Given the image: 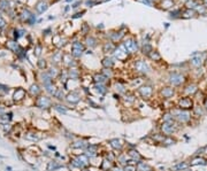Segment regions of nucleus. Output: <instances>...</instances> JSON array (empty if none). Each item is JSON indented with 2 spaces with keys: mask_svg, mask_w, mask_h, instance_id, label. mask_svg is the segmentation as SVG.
I'll return each mask as SVG.
<instances>
[{
  "mask_svg": "<svg viewBox=\"0 0 207 171\" xmlns=\"http://www.w3.org/2000/svg\"><path fill=\"white\" fill-rule=\"evenodd\" d=\"M66 95H67V94L62 91V89H58V91L55 92V94H54V96H55L59 101H63V100L66 99Z\"/></svg>",
  "mask_w": 207,
  "mask_h": 171,
  "instance_id": "obj_31",
  "label": "nucleus"
},
{
  "mask_svg": "<svg viewBox=\"0 0 207 171\" xmlns=\"http://www.w3.org/2000/svg\"><path fill=\"white\" fill-rule=\"evenodd\" d=\"M203 106L205 107V109H206V111H207V95L205 96V99H204V101H203Z\"/></svg>",
  "mask_w": 207,
  "mask_h": 171,
  "instance_id": "obj_37",
  "label": "nucleus"
},
{
  "mask_svg": "<svg viewBox=\"0 0 207 171\" xmlns=\"http://www.w3.org/2000/svg\"><path fill=\"white\" fill-rule=\"evenodd\" d=\"M107 143H108V145H109V147L112 148V150L115 152L116 154L124 152L125 144L123 143L121 139H119V138H113V139L108 140Z\"/></svg>",
  "mask_w": 207,
  "mask_h": 171,
  "instance_id": "obj_9",
  "label": "nucleus"
},
{
  "mask_svg": "<svg viewBox=\"0 0 207 171\" xmlns=\"http://www.w3.org/2000/svg\"><path fill=\"white\" fill-rule=\"evenodd\" d=\"M108 79L103 75V74H97V75L93 76V82L96 84H106Z\"/></svg>",
  "mask_w": 207,
  "mask_h": 171,
  "instance_id": "obj_28",
  "label": "nucleus"
},
{
  "mask_svg": "<svg viewBox=\"0 0 207 171\" xmlns=\"http://www.w3.org/2000/svg\"><path fill=\"white\" fill-rule=\"evenodd\" d=\"M159 96L162 100H171L176 96V89L170 85L162 86L159 90Z\"/></svg>",
  "mask_w": 207,
  "mask_h": 171,
  "instance_id": "obj_7",
  "label": "nucleus"
},
{
  "mask_svg": "<svg viewBox=\"0 0 207 171\" xmlns=\"http://www.w3.org/2000/svg\"><path fill=\"white\" fill-rule=\"evenodd\" d=\"M109 171H124V168L115 163L114 165H113V168H112V169H111Z\"/></svg>",
  "mask_w": 207,
  "mask_h": 171,
  "instance_id": "obj_36",
  "label": "nucleus"
},
{
  "mask_svg": "<svg viewBox=\"0 0 207 171\" xmlns=\"http://www.w3.org/2000/svg\"><path fill=\"white\" fill-rule=\"evenodd\" d=\"M185 83V77L179 72H170L168 76V84L173 87H179Z\"/></svg>",
  "mask_w": 207,
  "mask_h": 171,
  "instance_id": "obj_6",
  "label": "nucleus"
},
{
  "mask_svg": "<svg viewBox=\"0 0 207 171\" xmlns=\"http://www.w3.org/2000/svg\"><path fill=\"white\" fill-rule=\"evenodd\" d=\"M190 167V162L188 161H181V162H177L175 163L173 167L170 168V171H184L186 169H189Z\"/></svg>",
  "mask_w": 207,
  "mask_h": 171,
  "instance_id": "obj_17",
  "label": "nucleus"
},
{
  "mask_svg": "<svg viewBox=\"0 0 207 171\" xmlns=\"http://www.w3.org/2000/svg\"><path fill=\"white\" fill-rule=\"evenodd\" d=\"M99 148H100V146L99 145H97V144H89V146L84 149L83 153L85 154L86 156L91 160V159H94V157L99 156V154H100Z\"/></svg>",
  "mask_w": 207,
  "mask_h": 171,
  "instance_id": "obj_12",
  "label": "nucleus"
},
{
  "mask_svg": "<svg viewBox=\"0 0 207 171\" xmlns=\"http://www.w3.org/2000/svg\"><path fill=\"white\" fill-rule=\"evenodd\" d=\"M169 110L174 116L175 122L179 123V125H190L194 121V117H193V114L191 110H184V109L177 108L176 106L169 109Z\"/></svg>",
  "mask_w": 207,
  "mask_h": 171,
  "instance_id": "obj_2",
  "label": "nucleus"
},
{
  "mask_svg": "<svg viewBox=\"0 0 207 171\" xmlns=\"http://www.w3.org/2000/svg\"><path fill=\"white\" fill-rule=\"evenodd\" d=\"M82 98L83 96H82V94H81V92L74 90V91H72V92L67 93L64 101H66L69 106H77V105L82 101Z\"/></svg>",
  "mask_w": 207,
  "mask_h": 171,
  "instance_id": "obj_8",
  "label": "nucleus"
},
{
  "mask_svg": "<svg viewBox=\"0 0 207 171\" xmlns=\"http://www.w3.org/2000/svg\"><path fill=\"white\" fill-rule=\"evenodd\" d=\"M199 92V89H198V85L194 84V83H190L188 85L184 86V89H183V95L185 96H194L197 93Z\"/></svg>",
  "mask_w": 207,
  "mask_h": 171,
  "instance_id": "obj_13",
  "label": "nucleus"
},
{
  "mask_svg": "<svg viewBox=\"0 0 207 171\" xmlns=\"http://www.w3.org/2000/svg\"><path fill=\"white\" fill-rule=\"evenodd\" d=\"M115 163L119 164V165H121V167H125L127 164L131 163V161L129 159L128 154L127 152H122V153H119L118 156H116V161H115Z\"/></svg>",
  "mask_w": 207,
  "mask_h": 171,
  "instance_id": "obj_15",
  "label": "nucleus"
},
{
  "mask_svg": "<svg viewBox=\"0 0 207 171\" xmlns=\"http://www.w3.org/2000/svg\"><path fill=\"white\" fill-rule=\"evenodd\" d=\"M166 137H167V135L162 134L160 131H158L157 133L150 134V139L152 140V143L153 144H157V145H162V143H164V140Z\"/></svg>",
  "mask_w": 207,
  "mask_h": 171,
  "instance_id": "obj_19",
  "label": "nucleus"
},
{
  "mask_svg": "<svg viewBox=\"0 0 207 171\" xmlns=\"http://www.w3.org/2000/svg\"><path fill=\"white\" fill-rule=\"evenodd\" d=\"M182 125H179V123H176L175 121L171 122H162V123H159V131L162 133V134L167 135V137H173L175 135L177 132L179 131Z\"/></svg>",
  "mask_w": 207,
  "mask_h": 171,
  "instance_id": "obj_3",
  "label": "nucleus"
},
{
  "mask_svg": "<svg viewBox=\"0 0 207 171\" xmlns=\"http://www.w3.org/2000/svg\"><path fill=\"white\" fill-rule=\"evenodd\" d=\"M37 106L39 108H50L52 106V100L48 96H40L37 101Z\"/></svg>",
  "mask_w": 207,
  "mask_h": 171,
  "instance_id": "obj_20",
  "label": "nucleus"
},
{
  "mask_svg": "<svg viewBox=\"0 0 207 171\" xmlns=\"http://www.w3.org/2000/svg\"><path fill=\"white\" fill-rule=\"evenodd\" d=\"M135 68L137 71L142 72V74H147V72L150 71V67H149V64H147L145 61H138V62H136Z\"/></svg>",
  "mask_w": 207,
  "mask_h": 171,
  "instance_id": "obj_21",
  "label": "nucleus"
},
{
  "mask_svg": "<svg viewBox=\"0 0 207 171\" xmlns=\"http://www.w3.org/2000/svg\"><path fill=\"white\" fill-rule=\"evenodd\" d=\"M153 93H154L153 86L147 85V84L140 85L137 89V94L139 95V98L143 100H146V101H149V100H151L153 98Z\"/></svg>",
  "mask_w": 207,
  "mask_h": 171,
  "instance_id": "obj_5",
  "label": "nucleus"
},
{
  "mask_svg": "<svg viewBox=\"0 0 207 171\" xmlns=\"http://www.w3.org/2000/svg\"><path fill=\"white\" fill-rule=\"evenodd\" d=\"M152 171H155V170H152Z\"/></svg>",
  "mask_w": 207,
  "mask_h": 171,
  "instance_id": "obj_39",
  "label": "nucleus"
},
{
  "mask_svg": "<svg viewBox=\"0 0 207 171\" xmlns=\"http://www.w3.org/2000/svg\"><path fill=\"white\" fill-rule=\"evenodd\" d=\"M136 167H137V171H152V170H154L153 167L150 165L145 160L139 162V163H137L136 164Z\"/></svg>",
  "mask_w": 207,
  "mask_h": 171,
  "instance_id": "obj_24",
  "label": "nucleus"
},
{
  "mask_svg": "<svg viewBox=\"0 0 207 171\" xmlns=\"http://www.w3.org/2000/svg\"><path fill=\"white\" fill-rule=\"evenodd\" d=\"M176 143H177V139H176L174 135H173V137H166L161 146H164V147L173 146V145H175Z\"/></svg>",
  "mask_w": 207,
  "mask_h": 171,
  "instance_id": "obj_27",
  "label": "nucleus"
},
{
  "mask_svg": "<svg viewBox=\"0 0 207 171\" xmlns=\"http://www.w3.org/2000/svg\"><path fill=\"white\" fill-rule=\"evenodd\" d=\"M91 165V161L84 153L73 154L69 160V168L73 171H82L85 170Z\"/></svg>",
  "mask_w": 207,
  "mask_h": 171,
  "instance_id": "obj_1",
  "label": "nucleus"
},
{
  "mask_svg": "<svg viewBox=\"0 0 207 171\" xmlns=\"http://www.w3.org/2000/svg\"><path fill=\"white\" fill-rule=\"evenodd\" d=\"M122 101L128 106H134L137 102V96L135 93H125L124 95H122Z\"/></svg>",
  "mask_w": 207,
  "mask_h": 171,
  "instance_id": "obj_16",
  "label": "nucleus"
},
{
  "mask_svg": "<svg viewBox=\"0 0 207 171\" xmlns=\"http://www.w3.org/2000/svg\"><path fill=\"white\" fill-rule=\"evenodd\" d=\"M94 89H96L97 93H99L100 95L106 94L108 91V87L105 85V84H96V85H94Z\"/></svg>",
  "mask_w": 207,
  "mask_h": 171,
  "instance_id": "obj_29",
  "label": "nucleus"
},
{
  "mask_svg": "<svg viewBox=\"0 0 207 171\" xmlns=\"http://www.w3.org/2000/svg\"><path fill=\"white\" fill-rule=\"evenodd\" d=\"M184 171H192V170H191V169L189 168V169H186V170H184Z\"/></svg>",
  "mask_w": 207,
  "mask_h": 171,
  "instance_id": "obj_38",
  "label": "nucleus"
},
{
  "mask_svg": "<svg viewBox=\"0 0 207 171\" xmlns=\"http://www.w3.org/2000/svg\"><path fill=\"white\" fill-rule=\"evenodd\" d=\"M207 159L205 156H193L190 161V167H198V165H206Z\"/></svg>",
  "mask_w": 207,
  "mask_h": 171,
  "instance_id": "obj_18",
  "label": "nucleus"
},
{
  "mask_svg": "<svg viewBox=\"0 0 207 171\" xmlns=\"http://www.w3.org/2000/svg\"><path fill=\"white\" fill-rule=\"evenodd\" d=\"M125 152L128 154V156H129V159H130V161H131V163H134V164L139 163V162L145 160V157H144L138 150L136 149V148H129V149H127Z\"/></svg>",
  "mask_w": 207,
  "mask_h": 171,
  "instance_id": "obj_11",
  "label": "nucleus"
},
{
  "mask_svg": "<svg viewBox=\"0 0 207 171\" xmlns=\"http://www.w3.org/2000/svg\"><path fill=\"white\" fill-rule=\"evenodd\" d=\"M194 156H207V145L201 147L200 149H198L194 154Z\"/></svg>",
  "mask_w": 207,
  "mask_h": 171,
  "instance_id": "obj_32",
  "label": "nucleus"
},
{
  "mask_svg": "<svg viewBox=\"0 0 207 171\" xmlns=\"http://www.w3.org/2000/svg\"><path fill=\"white\" fill-rule=\"evenodd\" d=\"M83 53V46L79 43H75L73 45V51H72V55L75 57H79Z\"/></svg>",
  "mask_w": 207,
  "mask_h": 171,
  "instance_id": "obj_25",
  "label": "nucleus"
},
{
  "mask_svg": "<svg viewBox=\"0 0 207 171\" xmlns=\"http://www.w3.org/2000/svg\"><path fill=\"white\" fill-rule=\"evenodd\" d=\"M123 168H124V171H137V167L134 163H129Z\"/></svg>",
  "mask_w": 207,
  "mask_h": 171,
  "instance_id": "obj_35",
  "label": "nucleus"
},
{
  "mask_svg": "<svg viewBox=\"0 0 207 171\" xmlns=\"http://www.w3.org/2000/svg\"><path fill=\"white\" fill-rule=\"evenodd\" d=\"M191 64H192L193 67H196V68L200 67V66L203 64V60H201V57H200V56L193 57L192 60H191Z\"/></svg>",
  "mask_w": 207,
  "mask_h": 171,
  "instance_id": "obj_33",
  "label": "nucleus"
},
{
  "mask_svg": "<svg viewBox=\"0 0 207 171\" xmlns=\"http://www.w3.org/2000/svg\"><path fill=\"white\" fill-rule=\"evenodd\" d=\"M101 63H103L104 67L107 68V69H112V68L114 67V61L112 60L111 57H105Z\"/></svg>",
  "mask_w": 207,
  "mask_h": 171,
  "instance_id": "obj_30",
  "label": "nucleus"
},
{
  "mask_svg": "<svg viewBox=\"0 0 207 171\" xmlns=\"http://www.w3.org/2000/svg\"><path fill=\"white\" fill-rule=\"evenodd\" d=\"M171 121H175V120H174V116L170 113V110L164 111V114L161 115L160 117V123H162V122H171Z\"/></svg>",
  "mask_w": 207,
  "mask_h": 171,
  "instance_id": "obj_26",
  "label": "nucleus"
},
{
  "mask_svg": "<svg viewBox=\"0 0 207 171\" xmlns=\"http://www.w3.org/2000/svg\"><path fill=\"white\" fill-rule=\"evenodd\" d=\"M196 105V101L191 96H185V95H181L177 99V101L175 102V106L177 108H181V109H184V110H192V108L194 107Z\"/></svg>",
  "mask_w": 207,
  "mask_h": 171,
  "instance_id": "obj_4",
  "label": "nucleus"
},
{
  "mask_svg": "<svg viewBox=\"0 0 207 171\" xmlns=\"http://www.w3.org/2000/svg\"><path fill=\"white\" fill-rule=\"evenodd\" d=\"M114 91L118 93L119 95H124L125 93H128V89L125 87V85H123L120 82L114 83Z\"/></svg>",
  "mask_w": 207,
  "mask_h": 171,
  "instance_id": "obj_23",
  "label": "nucleus"
},
{
  "mask_svg": "<svg viewBox=\"0 0 207 171\" xmlns=\"http://www.w3.org/2000/svg\"><path fill=\"white\" fill-rule=\"evenodd\" d=\"M89 141L85 139V138H76L70 143V148L73 150H81V152H84L86 147L89 146Z\"/></svg>",
  "mask_w": 207,
  "mask_h": 171,
  "instance_id": "obj_10",
  "label": "nucleus"
},
{
  "mask_svg": "<svg viewBox=\"0 0 207 171\" xmlns=\"http://www.w3.org/2000/svg\"><path fill=\"white\" fill-rule=\"evenodd\" d=\"M54 108H55L57 110H59V113H61V114H67L68 113V107L62 106V105H58V106H55Z\"/></svg>",
  "mask_w": 207,
  "mask_h": 171,
  "instance_id": "obj_34",
  "label": "nucleus"
},
{
  "mask_svg": "<svg viewBox=\"0 0 207 171\" xmlns=\"http://www.w3.org/2000/svg\"><path fill=\"white\" fill-rule=\"evenodd\" d=\"M114 162H112V161L107 160V159H105V157H103L101 159V163H100V167L99 169L101 171H109L113 168V165H114Z\"/></svg>",
  "mask_w": 207,
  "mask_h": 171,
  "instance_id": "obj_22",
  "label": "nucleus"
},
{
  "mask_svg": "<svg viewBox=\"0 0 207 171\" xmlns=\"http://www.w3.org/2000/svg\"><path fill=\"white\" fill-rule=\"evenodd\" d=\"M191 111H192L194 120H199V118L204 117L207 113L206 109H205V107L203 106V104H196Z\"/></svg>",
  "mask_w": 207,
  "mask_h": 171,
  "instance_id": "obj_14",
  "label": "nucleus"
}]
</instances>
